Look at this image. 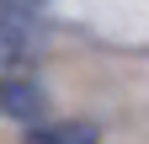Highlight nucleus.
<instances>
[{
	"mask_svg": "<svg viewBox=\"0 0 149 144\" xmlns=\"http://www.w3.org/2000/svg\"><path fill=\"white\" fill-rule=\"evenodd\" d=\"M0 112L16 117V123L43 117V91L32 85V75H0Z\"/></svg>",
	"mask_w": 149,
	"mask_h": 144,
	"instance_id": "2",
	"label": "nucleus"
},
{
	"mask_svg": "<svg viewBox=\"0 0 149 144\" xmlns=\"http://www.w3.org/2000/svg\"><path fill=\"white\" fill-rule=\"evenodd\" d=\"M0 75H32V32L16 11H0Z\"/></svg>",
	"mask_w": 149,
	"mask_h": 144,
	"instance_id": "1",
	"label": "nucleus"
},
{
	"mask_svg": "<svg viewBox=\"0 0 149 144\" xmlns=\"http://www.w3.org/2000/svg\"><path fill=\"white\" fill-rule=\"evenodd\" d=\"M96 123H32L27 128V144H96Z\"/></svg>",
	"mask_w": 149,
	"mask_h": 144,
	"instance_id": "3",
	"label": "nucleus"
}]
</instances>
